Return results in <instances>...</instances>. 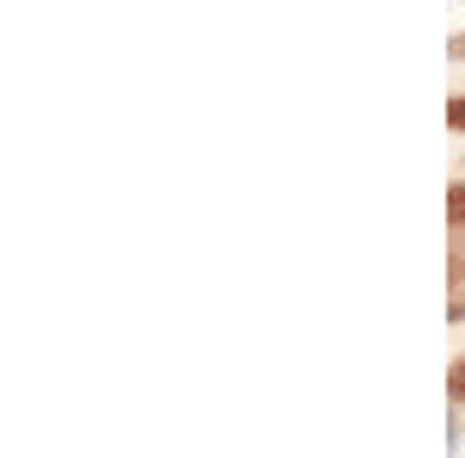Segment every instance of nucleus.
<instances>
[{"label":"nucleus","instance_id":"1","mask_svg":"<svg viewBox=\"0 0 465 458\" xmlns=\"http://www.w3.org/2000/svg\"><path fill=\"white\" fill-rule=\"evenodd\" d=\"M447 322H465V260L447 254Z\"/></svg>","mask_w":465,"mask_h":458},{"label":"nucleus","instance_id":"2","mask_svg":"<svg viewBox=\"0 0 465 458\" xmlns=\"http://www.w3.org/2000/svg\"><path fill=\"white\" fill-rule=\"evenodd\" d=\"M447 223H453V236H465V180L460 174L447 186Z\"/></svg>","mask_w":465,"mask_h":458},{"label":"nucleus","instance_id":"3","mask_svg":"<svg viewBox=\"0 0 465 458\" xmlns=\"http://www.w3.org/2000/svg\"><path fill=\"white\" fill-rule=\"evenodd\" d=\"M447 396H453V409H465V353L447 365Z\"/></svg>","mask_w":465,"mask_h":458},{"label":"nucleus","instance_id":"4","mask_svg":"<svg viewBox=\"0 0 465 458\" xmlns=\"http://www.w3.org/2000/svg\"><path fill=\"white\" fill-rule=\"evenodd\" d=\"M465 446V422H460V409H453V415H447V453H460Z\"/></svg>","mask_w":465,"mask_h":458},{"label":"nucleus","instance_id":"5","mask_svg":"<svg viewBox=\"0 0 465 458\" xmlns=\"http://www.w3.org/2000/svg\"><path fill=\"white\" fill-rule=\"evenodd\" d=\"M447 124H453V131H465V93H453V100H447Z\"/></svg>","mask_w":465,"mask_h":458},{"label":"nucleus","instance_id":"6","mask_svg":"<svg viewBox=\"0 0 465 458\" xmlns=\"http://www.w3.org/2000/svg\"><path fill=\"white\" fill-rule=\"evenodd\" d=\"M447 56H453V63H465V32H453V44H447Z\"/></svg>","mask_w":465,"mask_h":458}]
</instances>
